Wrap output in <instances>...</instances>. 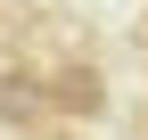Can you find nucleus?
Here are the masks:
<instances>
[{
	"mask_svg": "<svg viewBox=\"0 0 148 140\" xmlns=\"http://www.w3.org/2000/svg\"><path fill=\"white\" fill-rule=\"evenodd\" d=\"M0 8H41V0H0Z\"/></svg>",
	"mask_w": 148,
	"mask_h": 140,
	"instance_id": "1",
	"label": "nucleus"
}]
</instances>
